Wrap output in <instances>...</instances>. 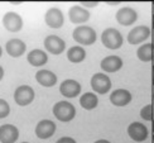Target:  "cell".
Listing matches in <instances>:
<instances>
[{
    "label": "cell",
    "instance_id": "6da1fadb",
    "mask_svg": "<svg viewBox=\"0 0 154 143\" xmlns=\"http://www.w3.org/2000/svg\"><path fill=\"white\" fill-rule=\"evenodd\" d=\"M72 37L77 43L83 46H91L96 41V32L88 25H79L73 30Z\"/></svg>",
    "mask_w": 154,
    "mask_h": 143
},
{
    "label": "cell",
    "instance_id": "7a4b0ae2",
    "mask_svg": "<svg viewBox=\"0 0 154 143\" xmlns=\"http://www.w3.org/2000/svg\"><path fill=\"white\" fill-rule=\"evenodd\" d=\"M102 44L109 49H118L123 46V36L115 28H107L101 34Z\"/></svg>",
    "mask_w": 154,
    "mask_h": 143
},
{
    "label": "cell",
    "instance_id": "3957f363",
    "mask_svg": "<svg viewBox=\"0 0 154 143\" xmlns=\"http://www.w3.org/2000/svg\"><path fill=\"white\" fill-rule=\"evenodd\" d=\"M53 115L61 122H71L76 115V109L68 101H58L53 106Z\"/></svg>",
    "mask_w": 154,
    "mask_h": 143
},
{
    "label": "cell",
    "instance_id": "277c9868",
    "mask_svg": "<svg viewBox=\"0 0 154 143\" xmlns=\"http://www.w3.org/2000/svg\"><path fill=\"white\" fill-rule=\"evenodd\" d=\"M14 100L18 105L25 106L34 100V90L28 85H22L19 86L15 93H14Z\"/></svg>",
    "mask_w": 154,
    "mask_h": 143
},
{
    "label": "cell",
    "instance_id": "5b68a950",
    "mask_svg": "<svg viewBox=\"0 0 154 143\" xmlns=\"http://www.w3.org/2000/svg\"><path fill=\"white\" fill-rule=\"evenodd\" d=\"M91 87L97 94H106L111 89V80L107 75L95 74L91 79Z\"/></svg>",
    "mask_w": 154,
    "mask_h": 143
},
{
    "label": "cell",
    "instance_id": "8992f818",
    "mask_svg": "<svg viewBox=\"0 0 154 143\" xmlns=\"http://www.w3.org/2000/svg\"><path fill=\"white\" fill-rule=\"evenodd\" d=\"M149 37H150V29L146 25H138V27H134L129 32L128 42L130 44H139L146 41Z\"/></svg>",
    "mask_w": 154,
    "mask_h": 143
},
{
    "label": "cell",
    "instance_id": "52a82bcc",
    "mask_svg": "<svg viewBox=\"0 0 154 143\" xmlns=\"http://www.w3.org/2000/svg\"><path fill=\"white\" fill-rule=\"evenodd\" d=\"M3 25L5 27L6 30L9 32H19L23 27V19L22 17L17 14L14 11H8L6 14L3 17Z\"/></svg>",
    "mask_w": 154,
    "mask_h": 143
},
{
    "label": "cell",
    "instance_id": "ba28073f",
    "mask_svg": "<svg viewBox=\"0 0 154 143\" xmlns=\"http://www.w3.org/2000/svg\"><path fill=\"white\" fill-rule=\"evenodd\" d=\"M128 134L129 137L135 141V142H144L149 135L148 132V128H146L143 123H139V122H134L131 124L128 127Z\"/></svg>",
    "mask_w": 154,
    "mask_h": 143
},
{
    "label": "cell",
    "instance_id": "9c48e42d",
    "mask_svg": "<svg viewBox=\"0 0 154 143\" xmlns=\"http://www.w3.org/2000/svg\"><path fill=\"white\" fill-rule=\"evenodd\" d=\"M44 48L52 55H61L66 48V43L58 36H48L44 40Z\"/></svg>",
    "mask_w": 154,
    "mask_h": 143
},
{
    "label": "cell",
    "instance_id": "30bf717a",
    "mask_svg": "<svg viewBox=\"0 0 154 143\" xmlns=\"http://www.w3.org/2000/svg\"><path fill=\"white\" fill-rule=\"evenodd\" d=\"M56 132V124L52 120L44 119L41 120L35 127V134L41 139H48L51 138Z\"/></svg>",
    "mask_w": 154,
    "mask_h": 143
},
{
    "label": "cell",
    "instance_id": "8fae6325",
    "mask_svg": "<svg viewBox=\"0 0 154 143\" xmlns=\"http://www.w3.org/2000/svg\"><path fill=\"white\" fill-rule=\"evenodd\" d=\"M65 23V17L58 8H51L46 13V24L49 28H61Z\"/></svg>",
    "mask_w": 154,
    "mask_h": 143
},
{
    "label": "cell",
    "instance_id": "7c38bea8",
    "mask_svg": "<svg viewBox=\"0 0 154 143\" xmlns=\"http://www.w3.org/2000/svg\"><path fill=\"white\" fill-rule=\"evenodd\" d=\"M137 19H138L137 11L131 8H129V6L121 8L116 13V21L121 25H131L137 22Z\"/></svg>",
    "mask_w": 154,
    "mask_h": 143
},
{
    "label": "cell",
    "instance_id": "4fadbf2b",
    "mask_svg": "<svg viewBox=\"0 0 154 143\" xmlns=\"http://www.w3.org/2000/svg\"><path fill=\"white\" fill-rule=\"evenodd\" d=\"M19 138V131L13 124H4L0 127V142L2 143H14Z\"/></svg>",
    "mask_w": 154,
    "mask_h": 143
},
{
    "label": "cell",
    "instance_id": "5bb4252c",
    "mask_svg": "<svg viewBox=\"0 0 154 143\" xmlns=\"http://www.w3.org/2000/svg\"><path fill=\"white\" fill-rule=\"evenodd\" d=\"M68 15H69V21H71L73 24L85 23L90 19V13L80 5L71 6V8H69V11H68Z\"/></svg>",
    "mask_w": 154,
    "mask_h": 143
},
{
    "label": "cell",
    "instance_id": "9a60e30c",
    "mask_svg": "<svg viewBox=\"0 0 154 143\" xmlns=\"http://www.w3.org/2000/svg\"><path fill=\"white\" fill-rule=\"evenodd\" d=\"M60 91L63 96H66V97H76L81 93V85L77 81L68 79V80H65L61 84Z\"/></svg>",
    "mask_w": 154,
    "mask_h": 143
},
{
    "label": "cell",
    "instance_id": "2e32d148",
    "mask_svg": "<svg viewBox=\"0 0 154 143\" xmlns=\"http://www.w3.org/2000/svg\"><path fill=\"white\" fill-rule=\"evenodd\" d=\"M110 101L116 106H125L131 101V94L125 89H118L111 93Z\"/></svg>",
    "mask_w": 154,
    "mask_h": 143
},
{
    "label": "cell",
    "instance_id": "e0dca14e",
    "mask_svg": "<svg viewBox=\"0 0 154 143\" xmlns=\"http://www.w3.org/2000/svg\"><path fill=\"white\" fill-rule=\"evenodd\" d=\"M100 67L105 72H116L123 67V60L118 56H107L101 61Z\"/></svg>",
    "mask_w": 154,
    "mask_h": 143
},
{
    "label": "cell",
    "instance_id": "ac0fdd59",
    "mask_svg": "<svg viewBox=\"0 0 154 143\" xmlns=\"http://www.w3.org/2000/svg\"><path fill=\"white\" fill-rule=\"evenodd\" d=\"M6 52H8V55L11 56V57H20L25 49H27V46H25V43L20 40H18V38H14V40H10L6 42Z\"/></svg>",
    "mask_w": 154,
    "mask_h": 143
},
{
    "label": "cell",
    "instance_id": "d6986e66",
    "mask_svg": "<svg viewBox=\"0 0 154 143\" xmlns=\"http://www.w3.org/2000/svg\"><path fill=\"white\" fill-rule=\"evenodd\" d=\"M35 80L44 87L54 86L57 82V76L49 70H41L35 74Z\"/></svg>",
    "mask_w": 154,
    "mask_h": 143
},
{
    "label": "cell",
    "instance_id": "ffe728a7",
    "mask_svg": "<svg viewBox=\"0 0 154 143\" xmlns=\"http://www.w3.org/2000/svg\"><path fill=\"white\" fill-rule=\"evenodd\" d=\"M48 61V56L46 55V52H43L41 49H33L28 53V62L32 66H43Z\"/></svg>",
    "mask_w": 154,
    "mask_h": 143
},
{
    "label": "cell",
    "instance_id": "44dd1931",
    "mask_svg": "<svg viewBox=\"0 0 154 143\" xmlns=\"http://www.w3.org/2000/svg\"><path fill=\"white\" fill-rule=\"evenodd\" d=\"M80 104L83 109L86 110H92L97 106L99 99L94 93H85L80 97Z\"/></svg>",
    "mask_w": 154,
    "mask_h": 143
},
{
    "label": "cell",
    "instance_id": "7402d4cb",
    "mask_svg": "<svg viewBox=\"0 0 154 143\" xmlns=\"http://www.w3.org/2000/svg\"><path fill=\"white\" fill-rule=\"evenodd\" d=\"M67 57L72 63H80V62H82L83 60H85L86 52L81 46H75V47H71L68 49Z\"/></svg>",
    "mask_w": 154,
    "mask_h": 143
},
{
    "label": "cell",
    "instance_id": "603a6c76",
    "mask_svg": "<svg viewBox=\"0 0 154 143\" xmlns=\"http://www.w3.org/2000/svg\"><path fill=\"white\" fill-rule=\"evenodd\" d=\"M137 56L140 61L143 62H149L153 60V43H145L142 44L138 51H137Z\"/></svg>",
    "mask_w": 154,
    "mask_h": 143
},
{
    "label": "cell",
    "instance_id": "cb8c5ba5",
    "mask_svg": "<svg viewBox=\"0 0 154 143\" xmlns=\"http://www.w3.org/2000/svg\"><path fill=\"white\" fill-rule=\"evenodd\" d=\"M140 116L146 120V122H152L153 120V105L148 104V105H144L140 110Z\"/></svg>",
    "mask_w": 154,
    "mask_h": 143
},
{
    "label": "cell",
    "instance_id": "d4e9b609",
    "mask_svg": "<svg viewBox=\"0 0 154 143\" xmlns=\"http://www.w3.org/2000/svg\"><path fill=\"white\" fill-rule=\"evenodd\" d=\"M9 113H10V106H9V104L6 103L5 100L0 99V119L6 118V116L9 115Z\"/></svg>",
    "mask_w": 154,
    "mask_h": 143
},
{
    "label": "cell",
    "instance_id": "484cf974",
    "mask_svg": "<svg viewBox=\"0 0 154 143\" xmlns=\"http://www.w3.org/2000/svg\"><path fill=\"white\" fill-rule=\"evenodd\" d=\"M80 4H82V8H95L99 3L97 2H81Z\"/></svg>",
    "mask_w": 154,
    "mask_h": 143
},
{
    "label": "cell",
    "instance_id": "4316f807",
    "mask_svg": "<svg viewBox=\"0 0 154 143\" xmlns=\"http://www.w3.org/2000/svg\"><path fill=\"white\" fill-rule=\"evenodd\" d=\"M56 143H76V141L73 138H71V137H62V138H60L58 141H57Z\"/></svg>",
    "mask_w": 154,
    "mask_h": 143
},
{
    "label": "cell",
    "instance_id": "83f0119b",
    "mask_svg": "<svg viewBox=\"0 0 154 143\" xmlns=\"http://www.w3.org/2000/svg\"><path fill=\"white\" fill-rule=\"evenodd\" d=\"M3 77H4V70H3L2 66H0V81L3 80Z\"/></svg>",
    "mask_w": 154,
    "mask_h": 143
},
{
    "label": "cell",
    "instance_id": "f1b7e54d",
    "mask_svg": "<svg viewBox=\"0 0 154 143\" xmlns=\"http://www.w3.org/2000/svg\"><path fill=\"white\" fill-rule=\"evenodd\" d=\"M95 143H110V142L106 141V139H99V141H96Z\"/></svg>",
    "mask_w": 154,
    "mask_h": 143
},
{
    "label": "cell",
    "instance_id": "f546056e",
    "mask_svg": "<svg viewBox=\"0 0 154 143\" xmlns=\"http://www.w3.org/2000/svg\"><path fill=\"white\" fill-rule=\"evenodd\" d=\"M107 4H110V5H116V4H119L118 2H107Z\"/></svg>",
    "mask_w": 154,
    "mask_h": 143
},
{
    "label": "cell",
    "instance_id": "4dcf8cb0",
    "mask_svg": "<svg viewBox=\"0 0 154 143\" xmlns=\"http://www.w3.org/2000/svg\"><path fill=\"white\" fill-rule=\"evenodd\" d=\"M10 4H14V5H18V4H22L20 2H11Z\"/></svg>",
    "mask_w": 154,
    "mask_h": 143
},
{
    "label": "cell",
    "instance_id": "1f68e13d",
    "mask_svg": "<svg viewBox=\"0 0 154 143\" xmlns=\"http://www.w3.org/2000/svg\"><path fill=\"white\" fill-rule=\"evenodd\" d=\"M152 79H153V85H154V66H153V76H152Z\"/></svg>",
    "mask_w": 154,
    "mask_h": 143
},
{
    "label": "cell",
    "instance_id": "d6a6232c",
    "mask_svg": "<svg viewBox=\"0 0 154 143\" xmlns=\"http://www.w3.org/2000/svg\"><path fill=\"white\" fill-rule=\"evenodd\" d=\"M2 53H3V49H2V47H0V57H2Z\"/></svg>",
    "mask_w": 154,
    "mask_h": 143
},
{
    "label": "cell",
    "instance_id": "836d02e7",
    "mask_svg": "<svg viewBox=\"0 0 154 143\" xmlns=\"http://www.w3.org/2000/svg\"><path fill=\"white\" fill-rule=\"evenodd\" d=\"M152 128H153V132H154V120H153V126H152Z\"/></svg>",
    "mask_w": 154,
    "mask_h": 143
},
{
    "label": "cell",
    "instance_id": "e575fe53",
    "mask_svg": "<svg viewBox=\"0 0 154 143\" xmlns=\"http://www.w3.org/2000/svg\"><path fill=\"white\" fill-rule=\"evenodd\" d=\"M153 28H154V15H153Z\"/></svg>",
    "mask_w": 154,
    "mask_h": 143
},
{
    "label": "cell",
    "instance_id": "d590c367",
    "mask_svg": "<svg viewBox=\"0 0 154 143\" xmlns=\"http://www.w3.org/2000/svg\"><path fill=\"white\" fill-rule=\"evenodd\" d=\"M152 143H154V135H153V138H152Z\"/></svg>",
    "mask_w": 154,
    "mask_h": 143
},
{
    "label": "cell",
    "instance_id": "8d00e7d4",
    "mask_svg": "<svg viewBox=\"0 0 154 143\" xmlns=\"http://www.w3.org/2000/svg\"><path fill=\"white\" fill-rule=\"evenodd\" d=\"M22 143H28V142H22Z\"/></svg>",
    "mask_w": 154,
    "mask_h": 143
},
{
    "label": "cell",
    "instance_id": "74e56055",
    "mask_svg": "<svg viewBox=\"0 0 154 143\" xmlns=\"http://www.w3.org/2000/svg\"><path fill=\"white\" fill-rule=\"evenodd\" d=\"M153 48H154V44H153Z\"/></svg>",
    "mask_w": 154,
    "mask_h": 143
}]
</instances>
